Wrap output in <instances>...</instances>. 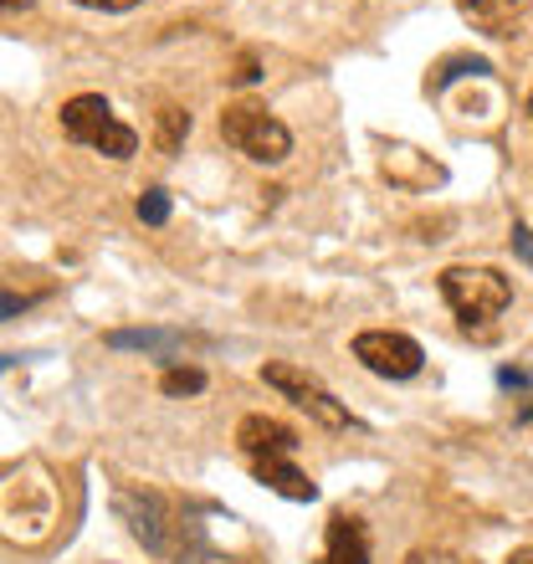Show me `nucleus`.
I'll use <instances>...</instances> for the list:
<instances>
[{
	"label": "nucleus",
	"instance_id": "2",
	"mask_svg": "<svg viewBox=\"0 0 533 564\" xmlns=\"http://www.w3.org/2000/svg\"><path fill=\"white\" fill-rule=\"evenodd\" d=\"M62 134L73 139V144L98 149L108 160H129L133 149H139V134H133L129 123L113 119L108 98H98V93H77V98L62 104Z\"/></svg>",
	"mask_w": 533,
	"mask_h": 564
},
{
	"label": "nucleus",
	"instance_id": "4",
	"mask_svg": "<svg viewBox=\"0 0 533 564\" xmlns=\"http://www.w3.org/2000/svg\"><path fill=\"white\" fill-rule=\"evenodd\" d=\"M262 380L272 390H278L282 401H293L297 411H308L318 426H328V431H355L359 421L349 416V405L334 395V390L318 380V375H308V370H297V365H287V359H272V365H262Z\"/></svg>",
	"mask_w": 533,
	"mask_h": 564
},
{
	"label": "nucleus",
	"instance_id": "16",
	"mask_svg": "<svg viewBox=\"0 0 533 564\" xmlns=\"http://www.w3.org/2000/svg\"><path fill=\"white\" fill-rule=\"evenodd\" d=\"M77 6H88V11H133V6H144V0H77Z\"/></svg>",
	"mask_w": 533,
	"mask_h": 564
},
{
	"label": "nucleus",
	"instance_id": "17",
	"mask_svg": "<svg viewBox=\"0 0 533 564\" xmlns=\"http://www.w3.org/2000/svg\"><path fill=\"white\" fill-rule=\"evenodd\" d=\"M513 252H519L523 262L533 268V231H529V226H513Z\"/></svg>",
	"mask_w": 533,
	"mask_h": 564
},
{
	"label": "nucleus",
	"instance_id": "21",
	"mask_svg": "<svg viewBox=\"0 0 533 564\" xmlns=\"http://www.w3.org/2000/svg\"><path fill=\"white\" fill-rule=\"evenodd\" d=\"M529 119H533V93H529Z\"/></svg>",
	"mask_w": 533,
	"mask_h": 564
},
{
	"label": "nucleus",
	"instance_id": "7",
	"mask_svg": "<svg viewBox=\"0 0 533 564\" xmlns=\"http://www.w3.org/2000/svg\"><path fill=\"white\" fill-rule=\"evenodd\" d=\"M119 513L129 519L133 539H139L149 554L170 550V539H164V498H154V492H119Z\"/></svg>",
	"mask_w": 533,
	"mask_h": 564
},
{
	"label": "nucleus",
	"instance_id": "9",
	"mask_svg": "<svg viewBox=\"0 0 533 564\" xmlns=\"http://www.w3.org/2000/svg\"><path fill=\"white\" fill-rule=\"evenodd\" d=\"M252 473L262 488L282 492V498H293V503H313V498H318V482H313L308 473H297L287 457H257Z\"/></svg>",
	"mask_w": 533,
	"mask_h": 564
},
{
	"label": "nucleus",
	"instance_id": "11",
	"mask_svg": "<svg viewBox=\"0 0 533 564\" xmlns=\"http://www.w3.org/2000/svg\"><path fill=\"white\" fill-rule=\"evenodd\" d=\"M461 15L472 21L477 31H488V36H513V15L523 11V0H457Z\"/></svg>",
	"mask_w": 533,
	"mask_h": 564
},
{
	"label": "nucleus",
	"instance_id": "19",
	"mask_svg": "<svg viewBox=\"0 0 533 564\" xmlns=\"http://www.w3.org/2000/svg\"><path fill=\"white\" fill-rule=\"evenodd\" d=\"M508 564H533V550H513L508 554Z\"/></svg>",
	"mask_w": 533,
	"mask_h": 564
},
{
	"label": "nucleus",
	"instance_id": "14",
	"mask_svg": "<svg viewBox=\"0 0 533 564\" xmlns=\"http://www.w3.org/2000/svg\"><path fill=\"white\" fill-rule=\"evenodd\" d=\"M133 210H139V221H144V226H164V221H170V191H160V185H154V191L139 195V206H133Z\"/></svg>",
	"mask_w": 533,
	"mask_h": 564
},
{
	"label": "nucleus",
	"instance_id": "13",
	"mask_svg": "<svg viewBox=\"0 0 533 564\" xmlns=\"http://www.w3.org/2000/svg\"><path fill=\"white\" fill-rule=\"evenodd\" d=\"M185 134H191V113H185V108H160V149L164 154H175Z\"/></svg>",
	"mask_w": 533,
	"mask_h": 564
},
{
	"label": "nucleus",
	"instance_id": "18",
	"mask_svg": "<svg viewBox=\"0 0 533 564\" xmlns=\"http://www.w3.org/2000/svg\"><path fill=\"white\" fill-rule=\"evenodd\" d=\"M231 77H237L241 88H252L257 77H262V73H257V57H252V52H247V57H241V62H237V73H231Z\"/></svg>",
	"mask_w": 533,
	"mask_h": 564
},
{
	"label": "nucleus",
	"instance_id": "10",
	"mask_svg": "<svg viewBox=\"0 0 533 564\" xmlns=\"http://www.w3.org/2000/svg\"><path fill=\"white\" fill-rule=\"evenodd\" d=\"M108 349H144V355H180L185 349V334L175 328H113L108 334Z\"/></svg>",
	"mask_w": 533,
	"mask_h": 564
},
{
	"label": "nucleus",
	"instance_id": "12",
	"mask_svg": "<svg viewBox=\"0 0 533 564\" xmlns=\"http://www.w3.org/2000/svg\"><path fill=\"white\" fill-rule=\"evenodd\" d=\"M160 390L164 395H200L206 390V370H195V365H170L160 375Z\"/></svg>",
	"mask_w": 533,
	"mask_h": 564
},
{
	"label": "nucleus",
	"instance_id": "8",
	"mask_svg": "<svg viewBox=\"0 0 533 564\" xmlns=\"http://www.w3.org/2000/svg\"><path fill=\"white\" fill-rule=\"evenodd\" d=\"M237 446L247 457H293L297 452V431L287 421H272V416H247L237 426Z\"/></svg>",
	"mask_w": 533,
	"mask_h": 564
},
{
	"label": "nucleus",
	"instance_id": "6",
	"mask_svg": "<svg viewBox=\"0 0 533 564\" xmlns=\"http://www.w3.org/2000/svg\"><path fill=\"white\" fill-rule=\"evenodd\" d=\"M318 564H370V534L355 513H328V529H324V554Z\"/></svg>",
	"mask_w": 533,
	"mask_h": 564
},
{
	"label": "nucleus",
	"instance_id": "5",
	"mask_svg": "<svg viewBox=\"0 0 533 564\" xmlns=\"http://www.w3.org/2000/svg\"><path fill=\"white\" fill-rule=\"evenodd\" d=\"M355 359L380 380H411L426 365V349L411 334H395V328H365L355 339Z\"/></svg>",
	"mask_w": 533,
	"mask_h": 564
},
{
	"label": "nucleus",
	"instance_id": "15",
	"mask_svg": "<svg viewBox=\"0 0 533 564\" xmlns=\"http://www.w3.org/2000/svg\"><path fill=\"white\" fill-rule=\"evenodd\" d=\"M467 73H488V62H482V57H452L442 73L431 77V93H442L446 83H457V77H467Z\"/></svg>",
	"mask_w": 533,
	"mask_h": 564
},
{
	"label": "nucleus",
	"instance_id": "20",
	"mask_svg": "<svg viewBox=\"0 0 533 564\" xmlns=\"http://www.w3.org/2000/svg\"><path fill=\"white\" fill-rule=\"evenodd\" d=\"M15 6H21V11H26V6H31V0H6V11H15Z\"/></svg>",
	"mask_w": 533,
	"mask_h": 564
},
{
	"label": "nucleus",
	"instance_id": "3",
	"mask_svg": "<svg viewBox=\"0 0 533 564\" xmlns=\"http://www.w3.org/2000/svg\"><path fill=\"white\" fill-rule=\"evenodd\" d=\"M221 139L237 154L257 164H282L293 154V134H287V123L278 113H266L262 104H226L221 113Z\"/></svg>",
	"mask_w": 533,
	"mask_h": 564
},
{
	"label": "nucleus",
	"instance_id": "1",
	"mask_svg": "<svg viewBox=\"0 0 533 564\" xmlns=\"http://www.w3.org/2000/svg\"><path fill=\"white\" fill-rule=\"evenodd\" d=\"M436 288H442L446 308L457 313L461 328H488L513 303V282L498 268H446Z\"/></svg>",
	"mask_w": 533,
	"mask_h": 564
}]
</instances>
